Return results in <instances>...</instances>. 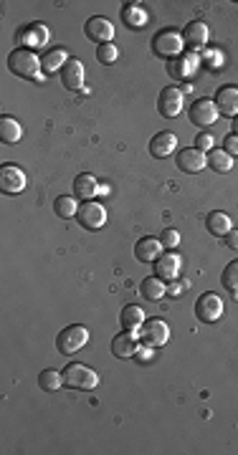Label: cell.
<instances>
[{
	"label": "cell",
	"instance_id": "12",
	"mask_svg": "<svg viewBox=\"0 0 238 455\" xmlns=\"http://www.w3.org/2000/svg\"><path fill=\"white\" fill-rule=\"evenodd\" d=\"M140 344L142 342L134 331H122V334H117L112 342V354L114 357H119V360H129V357H137V352L142 349Z\"/></svg>",
	"mask_w": 238,
	"mask_h": 455
},
{
	"label": "cell",
	"instance_id": "38",
	"mask_svg": "<svg viewBox=\"0 0 238 455\" xmlns=\"http://www.w3.org/2000/svg\"><path fill=\"white\" fill-rule=\"evenodd\" d=\"M167 294L178 296V294H183V288H180V286H167Z\"/></svg>",
	"mask_w": 238,
	"mask_h": 455
},
{
	"label": "cell",
	"instance_id": "2",
	"mask_svg": "<svg viewBox=\"0 0 238 455\" xmlns=\"http://www.w3.org/2000/svg\"><path fill=\"white\" fill-rule=\"evenodd\" d=\"M183 48H185V44H183V33H178L175 28L157 30L155 38H152V51H155L157 56L167 59V61L175 59V56H180Z\"/></svg>",
	"mask_w": 238,
	"mask_h": 455
},
{
	"label": "cell",
	"instance_id": "23",
	"mask_svg": "<svg viewBox=\"0 0 238 455\" xmlns=\"http://www.w3.org/2000/svg\"><path fill=\"white\" fill-rule=\"evenodd\" d=\"M205 228H208L210 235H216V238H223V235H228L233 230V223L231 218L226 213H221V210H213V213H208V218H205Z\"/></svg>",
	"mask_w": 238,
	"mask_h": 455
},
{
	"label": "cell",
	"instance_id": "22",
	"mask_svg": "<svg viewBox=\"0 0 238 455\" xmlns=\"http://www.w3.org/2000/svg\"><path fill=\"white\" fill-rule=\"evenodd\" d=\"M119 324H122V329L125 331H140V326L145 324V311H142L137 304H129V306L122 308V314H119Z\"/></svg>",
	"mask_w": 238,
	"mask_h": 455
},
{
	"label": "cell",
	"instance_id": "34",
	"mask_svg": "<svg viewBox=\"0 0 238 455\" xmlns=\"http://www.w3.org/2000/svg\"><path fill=\"white\" fill-rule=\"evenodd\" d=\"M160 243H163V248H165V250L178 248V243H180V233H178V230H172V228H165L163 233H160Z\"/></svg>",
	"mask_w": 238,
	"mask_h": 455
},
{
	"label": "cell",
	"instance_id": "7",
	"mask_svg": "<svg viewBox=\"0 0 238 455\" xmlns=\"http://www.w3.org/2000/svg\"><path fill=\"white\" fill-rule=\"evenodd\" d=\"M195 316L201 319L203 324H216L221 316H223V299L213 291L203 294L198 301H195Z\"/></svg>",
	"mask_w": 238,
	"mask_h": 455
},
{
	"label": "cell",
	"instance_id": "16",
	"mask_svg": "<svg viewBox=\"0 0 238 455\" xmlns=\"http://www.w3.org/2000/svg\"><path fill=\"white\" fill-rule=\"evenodd\" d=\"M195 68H198V56L195 53H180V56L167 61V74L178 81L190 79Z\"/></svg>",
	"mask_w": 238,
	"mask_h": 455
},
{
	"label": "cell",
	"instance_id": "15",
	"mask_svg": "<svg viewBox=\"0 0 238 455\" xmlns=\"http://www.w3.org/2000/svg\"><path fill=\"white\" fill-rule=\"evenodd\" d=\"M175 162H178V169H183L187 175H198V172L208 165V157H205V152H201V149L187 147V149H180Z\"/></svg>",
	"mask_w": 238,
	"mask_h": 455
},
{
	"label": "cell",
	"instance_id": "39",
	"mask_svg": "<svg viewBox=\"0 0 238 455\" xmlns=\"http://www.w3.org/2000/svg\"><path fill=\"white\" fill-rule=\"evenodd\" d=\"M233 134H238V117H233Z\"/></svg>",
	"mask_w": 238,
	"mask_h": 455
},
{
	"label": "cell",
	"instance_id": "17",
	"mask_svg": "<svg viewBox=\"0 0 238 455\" xmlns=\"http://www.w3.org/2000/svg\"><path fill=\"white\" fill-rule=\"evenodd\" d=\"M163 253H165V248H163V243H160V238H152V235L140 238L137 245H134V258L142 261V263H155Z\"/></svg>",
	"mask_w": 238,
	"mask_h": 455
},
{
	"label": "cell",
	"instance_id": "4",
	"mask_svg": "<svg viewBox=\"0 0 238 455\" xmlns=\"http://www.w3.org/2000/svg\"><path fill=\"white\" fill-rule=\"evenodd\" d=\"M86 342H89V331H86V326H82V324H71V326L59 331V337H56V349H59L61 354H76L79 349L86 346Z\"/></svg>",
	"mask_w": 238,
	"mask_h": 455
},
{
	"label": "cell",
	"instance_id": "26",
	"mask_svg": "<svg viewBox=\"0 0 238 455\" xmlns=\"http://www.w3.org/2000/svg\"><path fill=\"white\" fill-rule=\"evenodd\" d=\"M23 137V127L13 117H0V140L6 145H15Z\"/></svg>",
	"mask_w": 238,
	"mask_h": 455
},
{
	"label": "cell",
	"instance_id": "35",
	"mask_svg": "<svg viewBox=\"0 0 238 455\" xmlns=\"http://www.w3.org/2000/svg\"><path fill=\"white\" fill-rule=\"evenodd\" d=\"M210 147H213V137H210L208 132H201L198 137H195V149H201V152H208Z\"/></svg>",
	"mask_w": 238,
	"mask_h": 455
},
{
	"label": "cell",
	"instance_id": "13",
	"mask_svg": "<svg viewBox=\"0 0 238 455\" xmlns=\"http://www.w3.org/2000/svg\"><path fill=\"white\" fill-rule=\"evenodd\" d=\"M208 26L203 21H193L187 23L185 28H183V44H185V48H190V51H201V48H205V44H208Z\"/></svg>",
	"mask_w": 238,
	"mask_h": 455
},
{
	"label": "cell",
	"instance_id": "30",
	"mask_svg": "<svg viewBox=\"0 0 238 455\" xmlns=\"http://www.w3.org/2000/svg\"><path fill=\"white\" fill-rule=\"evenodd\" d=\"M208 165L216 172H231L233 167V157L226 149H213V152L208 154Z\"/></svg>",
	"mask_w": 238,
	"mask_h": 455
},
{
	"label": "cell",
	"instance_id": "9",
	"mask_svg": "<svg viewBox=\"0 0 238 455\" xmlns=\"http://www.w3.org/2000/svg\"><path fill=\"white\" fill-rule=\"evenodd\" d=\"M0 190L6 195H18L26 190V172L18 165H3L0 167Z\"/></svg>",
	"mask_w": 238,
	"mask_h": 455
},
{
	"label": "cell",
	"instance_id": "14",
	"mask_svg": "<svg viewBox=\"0 0 238 455\" xmlns=\"http://www.w3.org/2000/svg\"><path fill=\"white\" fill-rule=\"evenodd\" d=\"M218 119V106L213 99H198V102L190 106V122L198 127H210L216 124Z\"/></svg>",
	"mask_w": 238,
	"mask_h": 455
},
{
	"label": "cell",
	"instance_id": "36",
	"mask_svg": "<svg viewBox=\"0 0 238 455\" xmlns=\"http://www.w3.org/2000/svg\"><path fill=\"white\" fill-rule=\"evenodd\" d=\"M223 147H226V152L231 154V157L233 154H238V134H233V132L228 134V137L223 140Z\"/></svg>",
	"mask_w": 238,
	"mask_h": 455
},
{
	"label": "cell",
	"instance_id": "33",
	"mask_svg": "<svg viewBox=\"0 0 238 455\" xmlns=\"http://www.w3.org/2000/svg\"><path fill=\"white\" fill-rule=\"evenodd\" d=\"M117 56H119V51H117V46L114 44H104V46H99L97 48V59L102 61V64H114L117 61Z\"/></svg>",
	"mask_w": 238,
	"mask_h": 455
},
{
	"label": "cell",
	"instance_id": "27",
	"mask_svg": "<svg viewBox=\"0 0 238 455\" xmlns=\"http://www.w3.org/2000/svg\"><path fill=\"white\" fill-rule=\"evenodd\" d=\"M122 21H125V26H129V28H145V23H147V13H145L140 6L127 3V6L122 8Z\"/></svg>",
	"mask_w": 238,
	"mask_h": 455
},
{
	"label": "cell",
	"instance_id": "31",
	"mask_svg": "<svg viewBox=\"0 0 238 455\" xmlns=\"http://www.w3.org/2000/svg\"><path fill=\"white\" fill-rule=\"evenodd\" d=\"M61 384H64V375H59L56 369H44L38 375V387L46 389V392H56Z\"/></svg>",
	"mask_w": 238,
	"mask_h": 455
},
{
	"label": "cell",
	"instance_id": "6",
	"mask_svg": "<svg viewBox=\"0 0 238 455\" xmlns=\"http://www.w3.org/2000/svg\"><path fill=\"white\" fill-rule=\"evenodd\" d=\"M15 44L21 46V48H41V46L48 44V28H46L44 23H28V26H23V28L15 30Z\"/></svg>",
	"mask_w": 238,
	"mask_h": 455
},
{
	"label": "cell",
	"instance_id": "10",
	"mask_svg": "<svg viewBox=\"0 0 238 455\" xmlns=\"http://www.w3.org/2000/svg\"><path fill=\"white\" fill-rule=\"evenodd\" d=\"M157 109L165 119H175L183 111V91L178 86H165L157 96Z\"/></svg>",
	"mask_w": 238,
	"mask_h": 455
},
{
	"label": "cell",
	"instance_id": "8",
	"mask_svg": "<svg viewBox=\"0 0 238 455\" xmlns=\"http://www.w3.org/2000/svg\"><path fill=\"white\" fill-rule=\"evenodd\" d=\"M76 221H79L82 228H86V230H99V228H104V223H107L104 205H99L94 200H84L82 205H79Z\"/></svg>",
	"mask_w": 238,
	"mask_h": 455
},
{
	"label": "cell",
	"instance_id": "19",
	"mask_svg": "<svg viewBox=\"0 0 238 455\" xmlns=\"http://www.w3.org/2000/svg\"><path fill=\"white\" fill-rule=\"evenodd\" d=\"M61 84L68 91H79L84 86V64L79 59H68L61 68Z\"/></svg>",
	"mask_w": 238,
	"mask_h": 455
},
{
	"label": "cell",
	"instance_id": "3",
	"mask_svg": "<svg viewBox=\"0 0 238 455\" xmlns=\"http://www.w3.org/2000/svg\"><path fill=\"white\" fill-rule=\"evenodd\" d=\"M142 346H149V349H160V346L167 344L170 339V326L163 322V319H145V324L137 331Z\"/></svg>",
	"mask_w": 238,
	"mask_h": 455
},
{
	"label": "cell",
	"instance_id": "28",
	"mask_svg": "<svg viewBox=\"0 0 238 455\" xmlns=\"http://www.w3.org/2000/svg\"><path fill=\"white\" fill-rule=\"evenodd\" d=\"M66 61H68V56H66V51H64V48H53V51H48L44 59H41L44 74H56V71H61Z\"/></svg>",
	"mask_w": 238,
	"mask_h": 455
},
{
	"label": "cell",
	"instance_id": "25",
	"mask_svg": "<svg viewBox=\"0 0 238 455\" xmlns=\"http://www.w3.org/2000/svg\"><path fill=\"white\" fill-rule=\"evenodd\" d=\"M140 291H142V296H145L147 301H160V299L167 294V286H165L163 279H157V276H147V279L140 284Z\"/></svg>",
	"mask_w": 238,
	"mask_h": 455
},
{
	"label": "cell",
	"instance_id": "21",
	"mask_svg": "<svg viewBox=\"0 0 238 455\" xmlns=\"http://www.w3.org/2000/svg\"><path fill=\"white\" fill-rule=\"evenodd\" d=\"M180 273V258L172 253V250H167V253H163V256L155 261V276L163 281H172L178 279Z\"/></svg>",
	"mask_w": 238,
	"mask_h": 455
},
{
	"label": "cell",
	"instance_id": "1",
	"mask_svg": "<svg viewBox=\"0 0 238 455\" xmlns=\"http://www.w3.org/2000/svg\"><path fill=\"white\" fill-rule=\"evenodd\" d=\"M8 68L13 71L15 76H21V79H28V81H41V59L36 56V51H30V48H15L10 56H8Z\"/></svg>",
	"mask_w": 238,
	"mask_h": 455
},
{
	"label": "cell",
	"instance_id": "11",
	"mask_svg": "<svg viewBox=\"0 0 238 455\" xmlns=\"http://www.w3.org/2000/svg\"><path fill=\"white\" fill-rule=\"evenodd\" d=\"M84 33H86V38L89 41H94V44H112L114 38V26L109 18H102V15H94V18H89L86 21V26H84Z\"/></svg>",
	"mask_w": 238,
	"mask_h": 455
},
{
	"label": "cell",
	"instance_id": "5",
	"mask_svg": "<svg viewBox=\"0 0 238 455\" xmlns=\"http://www.w3.org/2000/svg\"><path fill=\"white\" fill-rule=\"evenodd\" d=\"M64 384L71 389H94L99 384V375L86 364H68L64 369Z\"/></svg>",
	"mask_w": 238,
	"mask_h": 455
},
{
	"label": "cell",
	"instance_id": "18",
	"mask_svg": "<svg viewBox=\"0 0 238 455\" xmlns=\"http://www.w3.org/2000/svg\"><path fill=\"white\" fill-rule=\"evenodd\" d=\"M216 106H218V114H223V117H238V86L228 84V86H221L216 91Z\"/></svg>",
	"mask_w": 238,
	"mask_h": 455
},
{
	"label": "cell",
	"instance_id": "29",
	"mask_svg": "<svg viewBox=\"0 0 238 455\" xmlns=\"http://www.w3.org/2000/svg\"><path fill=\"white\" fill-rule=\"evenodd\" d=\"M53 210H56V215H59V218L68 221V218H76V213H79V205H76V200L71 198V195H59V198H56V203H53Z\"/></svg>",
	"mask_w": 238,
	"mask_h": 455
},
{
	"label": "cell",
	"instance_id": "20",
	"mask_svg": "<svg viewBox=\"0 0 238 455\" xmlns=\"http://www.w3.org/2000/svg\"><path fill=\"white\" fill-rule=\"evenodd\" d=\"M175 149H178V137H175L172 132H160V134H155V137L149 140V154L157 157V160L170 157Z\"/></svg>",
	"mask_w": 238,
	"mask_h": 455
},
{
	"label": "cell",
	"instance_id": "37",
	"mask_svg": "<svg viewBox=\"0 0 238 455\" xmlns=\"http://www.w3.org/2000/svg\"><path fill=\"white\" fill-rule=\"evenodd\" d=\"M223 241H226V248L238 250V230H231L228 235H223Z\"/></svg>",
	"mask_w": 238,
	"mask_h": 455
},
{
	"label": "cell",
	"instance_id": "24",
	"mask_svg": "<svg viewBox=\"0 0 238 455\" xmlns=\"http://www.w3.org/2000/svg\"><path fill=\"white\" fill-rule=\"evenodd\" d=\"M99 190V183H97V177L94 175H76L74 177V195L76 198H82V200H91L94 195H97Z\"/></svg>",
	"mask_w": 238,
	"mask_h": 455
},
{
	"label": "cell",
	"instance_id": "32",
	"mask_svg": "<svg viewBox=\"0 0 238 455\" xmlns=\"http://www.w3.org/2000/svg\"><path fill=\"white\" fill-rule=\"evenodd\" d=\"M221 284H223L226 291L238 294V261H231V263L226 266L223 276H221Z\"/></svg>",
	"mask_w": 238,
	"mask_h": 455
}]
</instances>
